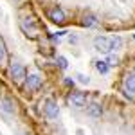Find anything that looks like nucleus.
Wrapping results in <instances>:
<instances>
[{"instance_id":"obj_7","label":"nucleus","mask_w":135,"mask_h":135,"mask_svg":"<svg viewBox=\"0 0 135 135\" xmlns=\"http://www.w3.org/2000/svg\"><path fill=\"white\" fill-rule=\"evenodd\" d=\"M40 85H42V78L38 74H29V78L25 81V86L29 90H36V88H40Z\"/></svg>"},{"instance_id":"obj_11","label":"nucleus","mask_w":135,"mask_h":135,"mask_svg":"<svg viewBox=\"0 0 135 135\" xmlns=\"http://www.w3.org/2000/svg\"><path fill=\"white\" fill-rule=\"evenodd\" d=\"M95 70L99 74H108L110 67H108V63L104 61V60H99V61H95Z\"/></svg>"},{"instance_id":"obj_18","label":"nucleus","mask_w":135,"mask_h":135,"mask_svg":"<svg viewBox=\"0 0 135 135\" xmlns=\"http://www.w3.org/2000/svg\"><path fill=\"white\" fill-rule=\"evenodd\" d=\"M65 85H69V86H72V85H74V79H69V78H67V79H65Z\"/></svg>"},{"instance_id":"obj_19","label":"nucleus","mask_w":135,"mask_h":135,"mask_svg":"<svg viewBox=\"0 0 135 135\" xmlns=\"http://www.w3.org/2000/svg\"><path fill=\"white\" fill-rule=\"evenodd\" d=\"M69 42H70V43H76V42H78V38H76V36H70V38H69Z\"/></svg>"},{"instance_id":"obj_20","label":"nucleus","mask_w":135,"mask_h":135,"mask_svg":"<svg viewBox=\"0 0 135 135\" xmlns=\"http://www.w3.org/2000/svg\"><path fill=\"white\" fill-rule=\"evenodd\" d=\"M18 135H31V133H27V132H20Z\"/></svg>"},{"instance_id":"obj_17","label":"nucleus","mask_w":135,"mask_h":135,"mask_svg":"<svg viewBox=\"0 0 135 135\" xmlns=\"http://www.w3.org/2000/svg\"><path fill=\"white\" fill-rule=\"evenodd\" d=\"M4 58H6V49H4V45L0 42V61H4Z\"/></svg>"},{"instance_id":"obj_1","label":"nucleus","mask_w":135,"mask_h":135,"mask_svg":"<svg viewBox=\"0 0 135 135\" xmlns=\"http://www.w3.org/2000/svg\"><path fill=\"white\" fill-rule=\"evenodd\" d=\"M9 74H11V78L15 79V81H22L23 78H25V69L22 67V63L20 61H11L9 65Z\"/></svg>"},{"instance_id":"obj_4","label":"nucleus","mask_w":135,"mask_h":135,"mask_svg":"<svg viewBox=\"0 0 135 135\" xmlns=\"http://www.w3.org/2000/svg\"><path fill=\"white\" fill-rule=\"evenodd\" d=\"M0 110H2L4 114H9V115H13L15 112H16L15 101H13L11 97H2V99H0Z\"/></svg>"},{"instance_id":"obj_3","label":"nucleus","mask_w":135,"mask_h":135,"mask_svg":"<svg viewBox=\"0 0 135 135\" xmlns=\"http://www.w3.org/2000/svg\"><path fill=\"white\" fill-rule=\"evenodd\" d=\"M94 49L99 52H110V40L106 36H95L94 38Z\"/></svg>"},{"instance_id":"obj_15","label":"nucleus","mask_w":135,"mask_h":135,"mask_svg":"<svg viewBox=\"0 0 135 135\" xmlns=\"http://www.w3.org/2000/svg\"><path fill=\"white\" fill-rule=\"evenodd\" d=\"M76 78H78V81H79L81 85H88L90 83V78L85 76V74H76Z\"/></svg>"},{"instance_id":"obj_5","label":"nucleus","mask_w":135,"mask_h":135,"mask_svg":"<svg viewBox=\"0 0 135 135\" xmlns=\"http://www.w3.org/2000/svg\"><path fill=\"white\" fill-rule=\"evenodd\" d=\"M69 101H70V104H72L74 108H81V106H85V103H86V95H85L83 92H74Z\"/></svg>"},{"instance_id":"obj_10","label":"nucleus","mask_w":135,"mask_h":135,"mask_svg":"<svg viewBox=\"0 0 135 135\" xmlns=\"http://www.w3.org/2000/svg\"><path fill=\"white\" fill-rule=\"evenodd\" d=\"M121 47H123V38H121V36H114V38L110 40V52L119 51Z\"/></svg>"},{"instance_id":"obj_2","label":"nucleus","mask_w":135,"mask_h":135,"mask_svg":"<svg viewBox=\"0 0 135 135\" xmlns=\"http://www.w3.org/2000/svg\"><path fill=\"white\" fill-rule=\"evenodd\" d=\"M45 115L49 117V119H58V115H60V106L56 101H52V99H47L45 101Z\"/></svg>"},{"instance_id":"obj_21","label":"nucleus","mask_w":135,"mask_h":135,"mask_svg":"<svg viewBox=\"0 0 135 135\" xmlns=\"http://www.w3.org/2000/svg\"><path fill=\"white\" fill-rule=\"evenodd\" d=\"M133 38H135V36H133Z\"/></svg>"},{"instance_id":"obj_8","label":"nucleus","mask_w":135,"mask_h":135,"mask_svg":"<svg viewBox=\"0 0 135 135\" xmlns=\"http://www.w3.org/2000/svg\"><path fill=\"white\" fill-rule=\"evenodd\" d=\"M124 90L130 94V95L135 94V72L128 74V76L124 78Z\"/></svg>"},{"instance_id":"obj_9","label":"nucleus","mask_w":135,"mask_h":135,"mask_svg":"<svg viewBox=\"0 0 135 135\" xmlns=\"http://www.w3.org/2000/svg\"><path fill=\"white\" fill-rule=\"evenodd\" d=\"M86 114L90 115V117H101V114H103V108H101L97 103H94V104H90V106H88Z\"/></svg>"},{"instance_id":"obj_6","label":"nucleus","mask_w":135,"mask_h":135,"mask_svg":"<svg viewBox=\"0 0 135 135\" xmlns=\"http://www.w3.org/2000/svg\"><path fill=\"white\" fill-rule=\"evenodd\" d=\"M49 18H51L54 23H63L65 22V13H63V9L61 7H52L51 11H49Z\"/></svg>"},{"instance_id":"obj_13","label":"nucleus","mask_w":135,"mask_h":135,"mask_svg":"<svg viewBox=\"0 0 135 135\" xmlns=\"http://www.w3.org/2000/svg\"><path fill=\"white\" fill-rule=\"evenodd\" d=\"M22 27H23V31H29V29H31V31H34V29H36V23H34V20H32V18H29V16H27V18H23V22H22Z\"/></svg>"},{"instance_id":"obj_14","label":"nucleus","mask_w":135,"mask_h":135,"mask_svg":"<svg viewBox=\"0 0 135 135\" xmlns=\"http://www.w3.org/2000/svg\"><path fill=\"white\" fill-rule=\"evenodd\" d=\"M104 61L108 63V67H114V65H119V58H117V56H114V54H110Z\"/></svg>"},{"instance_id":"obj_16","label":"nucleus","mask_w":135,"mask_h":135,"mask_svg":"<svg viewBox=\"0 0 135 135\" xmlns=\"http://www.w3.org/2000/svg\"><path fill=\"white\" fill-rule=\"evenodd\" d=\"M56 61H58V65H60V69H67V67H69V63H67V58H65V56H58Z\"/></svg>"},{"instance_id":"obj_12","label":"nucleus","mask_w":135,"mask_h":135,"mask_svg":"<svg viewBox=\"0 0 135 135\" xmlns=\"http://www.w3.org/2000/svg\"><path fill=\"white\" fill-rule=\"evenodd\" d=\"M83 25L85 27H94V25H97V18H95L94 15H85L83 16Z\"/></svg>"}]
</instances>
